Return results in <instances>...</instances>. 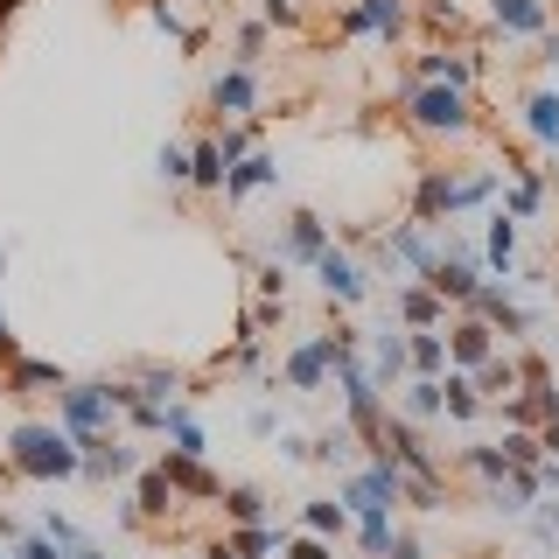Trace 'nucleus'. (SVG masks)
<instances>
[{
	"instance_id": "4",
	"label": "nucleus",
	"mask_w": 559,
	"mask_h": 559,
	"mask_svg": "<svg viewBox=\"0 0 559 559\" xmlns=\"http://www.w3.org/2000/svg\"><path fill=\"white\" fill-rule=\"evenodd\" d=\"M448 357L462 364V371H483V364L497 357V329L476 322V314H468V322H454V329H448Z\"/></svg>"
},
{
	"instance_id": "39",
	"label": "nucleus",
	"mask_w": 559,
	"mask_h": 559,
	"mask_svg": "<svg viewBox=\"0 0 559 559\" xmlns=\"http://www.w3.org/2000/svg\"><path fill=\"white\" fill-rule=\"evenodd\" d=\"M0 357H8V364H14V336H8V322H0Z\"/></svg>"
},
{
	"instance_id": "24",
	"label": "nucleus",
	"mask_w": 559,
	"mask_h": 559,
	"mask_svg": "<svg viewBox=\"0 0 559 559\" xmlns=\"http://www.w3.org/2000/svg\"><path fill=\"white\" fill-rule=\"evenodd\" d=\"M133 511H147V518L175 511V483H168V468H147V476H140V503H133Z\"/></svg>"
},
{
	"instance_id": "35",
	"label": "nucleus",
	"mask_w": 559,
	"mask_h": 559,
	"mask_svg": "<svg viewBox=\"0 0 559 559\" xmlns=\"http://www.w3.org/2000/svg\"><path fill=\"white\" fill-rule=\"evenodd\" d=\"M266 22H280V28H294L301 14H294V0H266Z\"/></svg>"
},
{
	"instance_id": "10",
	"label": "nucleus",
	"mask_w": 559,
	"mask_h": 559,
	"mask_svg": "<svg viewBox=\"0 0 559 559\" xmlns=\"http://www.w3.org/2000/svg\"><path fill=\"white\" fill-rule=\"evenodd\" d=\"M322 252H329V224L301 210V217H294V231H287V245H280V266H294V259H308V266H314Z\"/></svg>"
},
{
	"instance_id": "32",
	"label": "nucleus",
	"mask_w": 559,
	"mask_h": 559,
	"mask_svg": "<svg viewBox=\"0 0 559 559\" xmlns=\"http://www.w3.org/2000/svg\"><path fill=\"white\" fill-rule=\"evenodd\" d=\"M280 552H287V559H336V552H329V538H294V546H280Z\"/></svg>"
},
{
	"instance_id": "34",
	"label": "nucleus",
	"mask_w": 559,
	"mask_h": 559,
	"mask_svg": "<svg viewBox=\"0 0 559 559\" xmlns=\"http://www.w3.org/2000/svg\"><path fill=\"white\" fill-rule=\"evenodd\" d=\"M162 175H168V182H189V154L182 147H162Z\"/></svg>"
},
{
	"instance_id": "26",
	"label": "nucleus",
	"mask_w": 559,
	"mask_h": 559,
	"mask_svg": "<svg viewBox=\"0 0 559 559\" xmlns=\"http://www.w3.org/2000/svg\"><path fill=\"white\" fill-rule=\"evenodd\" d=\"M399 308H406L413 329H441V294H433V287H406V301H399Z\"/></svg>"
},
{
	"instance_id": "2",
	"label": "nucleus",
	"mask_w": 559,
	"mask_h": 559,
	"mask_svg": "<svg viewBox=\"0 0 559 559\" xmlns=\"http://www.w3.org/2000/svg\"><path fill=\"white\" fill-rule=\"evenodd\" d=\"M127 384H63L57 406H63V433L70 441H98L112 427V413H127Z\"/></svg>"
},
{
	"instance_id": "28",
	"label": "nucleus",
	"mask_w": 559,
	"mask_h": 559,
	"mask_svg": "<svg viewBox=\"0 0 559 559\" xmlns=\"http://www.w3.org/2000/svg\"><path fill=\"white\" fill-rule=\"evenodd\" d=\"M231 552L238 559H266V552H280V532H266V524H245V532L231 538Z\"/></svg>"
},
{
	"instance_id": "43",
	"label": "nucleus",
	"mask_w": 559,
	"mask_h": 559,
	"mask_svg": "<svg viewBox=\"0 0 559 559\" xmlns=\"http://www.w3.org/2000/svg\"><path fill=\"white\" fill-rule=\"evenodd\" d=\"M552 294H559V280H552Z\"/></svg>"
},
{
	"instance_id": "31",
	"label": "nucleus",
	"mask_w": 559,
	"mask_h": 559,
	"mask_svg": "<svg viewBox=\"0 0 559 559\" xmlns=\"http://www.w3.org/2000/svg\"><path fill=\"white\" fill-rule=\"evenodd\" d=\"M259 294H266V301H287V266H280V259L259 266Z\"/></svg>"
},
{
	"instance_id": "42",
	"label": "nucleus",
	"mask_w": 559,
	"mask_h": 559,
	"mask_svg": "<svg viewBox=\"0 0 559 559\" xmlns=\"http://www.w3.org/2000/svg\"><path fill=\"white\" fill-rule=\"evenodd\" d=\"M78 559H105V552H92V546H78Z\"/></svg>"
},
{
	"instance_id": "44",
	"label": "nucleus",
	"mask_w": 559,
	"mask_h": 559,
	"mask_svg": "<svg viewBox=\"0 0 559 559\" xmlns=\"http://www.w3.org/2000/svg\"><path fill=\"white\" fill-rule=\"evenodd\" d=\"M552 182H559V168H552Z\"/></svg>"
},
{
	"instance_id": "21",
	"label": "nucleus",
	"mask_w": 559,
	"mask_h": 559,
	"mask_svg": "<svg viewBox=\"0 0 559 559\" xmlns=\"http://www.w3.org/2000/svg\"><path fill=\"white\" fill-rule=\"evenodd\" d=\"M441 413H448V419H476V413H483V392H476V378H468V371L441 384Z\"/></svg>"
},
{
	"instance_id": "13",
	"label": "nucleus",
	"mask_w": 559,
	"mask_h": 559,
	"mask_svg": "<svg viewBox=\"0 0 559 559\" xmlns=\"http://www.w3.org/2000/svg\"><path fill=\"white\" fill-rule=\"evenodd\" d=\"M273 175H280V162H273V154H245V162H238L231 175H224V197H231V203H245L252 189H266Z\"/></svg>"
},
{
	"instance_id": "1",
	"label": "nucleus",
	"mask_w": 559,
	"mask_h": 559,
	"mask_svg": "<svg viewBox=\"0 0 559 559\" xmlns=\"http://www.w3.org/2000/svg\"><path fill=\"white\" fill-rule=\"evenodd\" d=\"M14 476H35V483H57V476H78L84 468V448L70 441L63 427H14V448H8Z\"/></svg>"
},
{
	"instance_id": "27",
	"label": "nucleus",
	"mask_w": 559,
	"mask_h": 559,
	"mask_svg": "<svg viewBox=\"0 0 559 559\" xmlns=\"http://www.w3.org/2000/svg\"><path fill=\"white\" fill-rule=\"evenodd\" d=\"M518 384H524V371H518L511 357H489V364H483V384H476V392H497V399H511Z\"/></svg>"
},
{
	"instance_id": "25",
	"label": "nucleus",
	"mask_w": 559,
	"mask_h": 559,
	"mask_svg": "<svg viewBox=\"0 0 559 559\" xmlns=\"http://www.w3.org/2000/svg\"><path fill=\"white\" fill-rule=\"evenodd\" d=\"M224 518H231V524H259V518H266V497H259L252 483L224 489Z\"/></svg>"
},
{
	"instance_id": "18",
	"label": "nucleus",
	"mask_w": 559,
	"mask_h": 559,
	"mask_svg": "<svg viewBox=\"0 0 559 559\" xmlns=\"http://www.w3.org/2000/svg\"><path fill=\"white\" fill-rule=\"evenodd\" d=\"M8 384H14L22 399H35V392H63V371H57V364H22V357H14Z\"/></svg>"
},
{
	"instance_id": "40",
	"label": "nucleus",
	"mask_w": 559,
	"mask_h": 559,
	"mask_svg": "<svg viewBox=\"0 0 559 559\" xmlns=\"http://www.w3.org/2000/svg\"><path fill=\"white\" fill-rule=\"evenodd\" d=\"M203 559H238V552H231V546H210V552H203Z\"/></svg>"
},
{
	"instance_id": "7",
	"label": "nucleus",
	"mask_w": 559,
	"mask_h": 559,
	"mask_svg": "<svg viewBox=\"0 0 559 559\" xmlns=\"http://www.w3.org/2000/svg\"><path fill=\"white\" fill-rule=\"evenodd\" d=\"M476 70H483V57H468V49H427V57H419V84H454V92H468Z\"/></svg>"
},
{
	"instance_id": "37",
	"label": "nucleus",
	"mask_w": 559,
	"mask_h": 559,
	"mask_svg": "<svg viewBox=\"0 0 559 559\" xmlns=\"http://www.w3.org/2000/svg\"><path fill=\"white\" fill-rule=\"evenodd\" d=\"M538 63H559V28H546V35H538Z\"/></svg>"
},
{
	"instance_id": "5",
	"label": "nucleus",
	"mask_w": 559,
	"mask_h": 559,
	"mask_svg": "<svg viewBox=\"0 0 559 559\" xmlns=\"http://www.w3.org/2000/svg\"><path fill=\"white\" fill-rule=\"evenodd\" d=\"M343 28L349 35H399L406 28V0H349Z\"/></svg>"
},
{
	"instance_id": "19",
	"label": "nucleus",
	"mask_w": 559,
	"mask_h": 559,
	"mask_svg": "<svg viewBox=\"0 0 559 559\" xmlns=\"http://www.w3.org/2000/svg\"><path fill=\"white\" fill-rule=\"evenodd\" d=\"M224 175H231V168H224V147H217V140H197V154H189V182H197V189H224Z\"/></svg>"
},
{
	"instance_id": "33",
	"label": "nucleus",
	"mask_w": 559,
	"mask_h": 559,
	"mask_svg": "<svg viewBox=\"0 0 559 559\" xmlns=\"http://www.w3.org/2000/svg\"><path fill=\"white\" fill-rule=\"evenodd\" d=\"M22 559H78V552H63V546H57V538H49V532H43V538H22Z\"/></svg>"
},
{
	"instance_id": "14",
	"label": "nucleus",
	"mask_w": 559,
	"mask_h": 559,
	"mask_svg": "<svg viewBox=\"0 0 559 559\" xmlns=\"http://www.w3.org/2000/svg\"><path fill=\"white\" fill-rule=\"evenodd\" d=\"M524 133L538 147H559V92H532L524 98Z\"/></svg>"
},
{
	"instance_id": "30",
	"label": "nucleus",
	"mask_w": 559,
	"mask_h": 559,
	"mask_svg": "<svg viewBox=\"0 0 559 559\" xmlns=\"http://www.w3.org/2000/svg\"><path fill=\"white\" fill-rule=\"evenodd\" d=\"M378 378H406V343L378 336Z\"/></svg>"
},
{
	"instance_id": "8",
	"label": "nucleus",
	"mask_w": 559,
	"mask_h": 559,
	"mask_svg": "<svg viewBox=\"0 0 559 559\" xmlns=\"http://www.w3.org/2000/svg\"><path fill=\"white\" fill-rule=\"evenodd\" d=\"M427 287L433 294H441V301H476V287H483V280H476V259H441V266H433L427 273Z\"/></svg>"
},
{
	"instance_id": "11",
	"label": "nucleus",
	"mask_w": 559,
	"mask_h": 559,
	"mask_svg": "<svg viewBox=\"0 0 559 559\" xmlns=\"http://www.w3.org/2000/svg\"><path fill=\"white\" fill-rule=\"evenodd\" d=\"M489 14H497L503 35H546V0H489Z\"/></svg>"
},
{
	"instance_id": "36",
	"label": "nucleus",
	"mask_w": 559,
	"mask_h": 559,
	"mask_svg": "<svg viewBox=\"0 0 559 559\" xmlns=\"http://www.w3.org/2000/svg\"><path fill=\"white\" fill-rule=\"evenodd\" d=\"M384 559H419V538H406V532H392V552Z\"/></svg>"
},
{
	"instance_id": "16",
	"label": "nucleus",
	"mask_w": 559,
	"mask_h": 559,
	"mask_svg": "<svg viewBox=\"0 0 559 559\" xmlns=\"http://www.w3.org/2000/svg\"><path fill=\"white\" fill-rule=\"evenodd\" d=\"M168 483H175V497H182V489H189V497H224V483L217 476H210V468H197V462H182V454H168Z\"/></svg>"
},
{
	"instance_id": "9",
	"label": "nucleus",
	"mask_w": 559,
	"mask_h": 559,
	"mask_svg": "<svg viewBox=\"0 0 559 559\" xmlns=\"http://www.w3.org/2000/svg\"><path fill=\"white\" fill-rule=\"evenodd\" d=\"M314 280H322V287H329V294H336V301H364V294H371V287H364V273H357V266H349V259L336 252V245H329V252H322V259H314Z\"/></svg>"
},
{
	"instance_id": "23",
	"label": "nucleus",
	"mask_w": 559,
	"mask_h": 559,
	"mask_svg": "<svg viewBox=\"0 0 559 559\" xmlns=\"http://www.w3.org/2000/svg\"><path fill=\"white\" fill-rule=\"evenodd\" d=\"M301 524H308L314 538H343L349 532V511H343V503H329V497H314L308 511H301Z\"/></svg>"
},
{
	"instance_id": "3",
	"label": "nucleus",
	"mask_w": 559,
	"mask_h": 559,
	"mask_svg": "<svg viewBox=\"0 0 559 559\" xmlns=\"http://www.w3.org/2000/svg\"><path fill=\"white\" fill-rule=\"evenodd\" d=\"M406 112L419 133H468V92H454V84H419Z\"/></svg>"
},
{
	"instance_id": "41",
	"label": "nucleus",
	"mask_w": 559,
	"mask_h": 559,
	"mask_svg": "<svg viewBox=\"0 0 559 559\" xmlns=\"http://www.w3.org/2000/svg\"><path fill=\"white\" fill-rule=\"evenodd\" d=\"M14 8H22V0H0V28H8V14H14Z\"/></svg>"
},
{
	"instance_id": "6",
	"label": "nucleus",
	"mask_w": 559,
	"mask_h": 559,
	"mask_svg": "<svg viewBox=\"0 0 559 559\" xmlns=\"http://www.w3.org/2000/svg\"><path fill=\"white\" fill-rule=\"evenodd\" d=\"M468 308H476V322H489L497 336H532V314H524L503 287H476V301H468Z\"/></svg>"
},
{
	"instance_id": "29",
	"label": "nucleus",
	"mask_w": 559,
	"mask_h": 559,
	"mask_svg": "<svg viewBox=\"0 0 559 559\" xmlns=\"http://www.w3.org/2000/svg\"><path fill=\"white\" fill-rule=\"evenodd\" d=\"M406 413H419V419L441 413V378H413L406 384Z\"/></svg>"
},
{
	"instance_id": "15",
	"label": "nucleus",
	"mask_w": 559,
	"mask_h": 559,
	"mask_svg": "<svg viewBox=\"0 0 559 559\" xmlns=\"http://www.w3.org/2000/svg\"><path fill=\"white\" fill-rule=\"evenodd\" d=\"M441 364H448V336H441V329H413V343H406V371L441 378Z\"/></svg>"
},
{
	"instance_id": "20",
	"label": "nucleus",
	"mask_w": 559,
	"mask_h": 559,
	"mask_svg": "<svg viewBox=\"0 0 559 559\" xmlns=\"http://www.w3.org/2000/svg\"><path fill=\"white\" fill-rule=\"evenodd\" d=\"M511 259H518V217H511V210H497V217H489V266L511 273Z\"/></svg>"
},
{
	"instance_id": "38",
	"label": "nucleus",
	"mask_w": 559,
	"mask_h": 559,
	"mask_svg": "<svg viewBox=\"0 0 559 559\" xmlns=\"http://www.w3.org/2000/svg\"><path fill=\"white\" fill-rule=\"evenodd\" d=\"M538 441H546V454H559V419H546V427H538Z\"/></svg>"
},
{
	"instance_id": "22",
	"label": "nucleus",
	"mask_w": 559,
	"mask_h": 559,
	"mask_svg": "<svg viewBox=\"0 0 559 559\" xmlns=\"http://www.w3.org/2000/svg\"><path fill=\"white\" fill-rule=\"evenodd\" d=\"M538 203H546V175H532V168H518V182H511V217L524 224V217H538Z\"/></svg>"
},
{
	"instance_id": "17",
	"label": "nucleus",
	"mask_w": 559,
	"mask_h": 559,
	"mask_svg": "<svg viewBox=\"0 0 559 559\" xmlns=\"http://www.w3.org/2000/svg\"><path fill=\"white\" fill-rule=\"evenodd\" d=\"M497 448H503V462H511V468H518V476H532V468H538V462H546V441H538V433H532V427H511V433H503V441H497Z\"/></svg>"
},
{
	"instance_id": "12",
	"label": "nucleus",
	"mask_w": 559,
	"mask_h": 559,
	"mask_svg": "<svg viewBox=\"0 0 559 559\" xmlns=\"http://www.w3.org/2000/svg\"><path fill=\"white\" fill-rule=\"evenodd\" d=\"M210 105H217V112H231V119H252V105H259L252 70H224V78L210 84Z\"/></svg>"
}]
</instances>
